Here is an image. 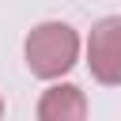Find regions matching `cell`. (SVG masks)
I'll return each instance as SVG.
<instances>
[{
    "label": "cell",
    "mask_w": 121,
    "mask_h": 121,
    "mask_svg": "<svg viewBox=\"0 0 121 121\" xmlns=\"http://www.w3.org/2000/svg\"><path fill=\"white\" fill-rule=\"evenodd\" d=\"M38 121H87V95L76 83H53L38 98Z\"/></svg>",
    "instance_id": "3"
},
{
    "label": "cell",
    "mask_w": 121,
    "mask_h": 121,
    "mask_svg": "<svg viewBox=\"0 0 121 121\" xmlns=\"http://www.w3.org/2000/svg\"><path fill=\"white\" fill-rule=\"evenodd\" d=\"M0 117H4V98H0Z\"/></svg>",
    "instance_id": "4"
},
{
    "label": "cell",
    "mask_w": 121,
    "mask_h": 121,
    "mask_svg": "<svg viewBox=\"0 0 121 121\" xmlns=\"http://www.w3.org/2000/svg\"><path fill=\"white\" fill-rule=\"evenodd\" d=\"M26 68L38 76V79H60L64 72L76 68L79 60V34L76 26L60 23V19H49V23H38L30 34H26Z\"/></svg>",
    "instance_id": "1"
},
{
    "label": "cell",
    "mask_w": 121,
    "mask_h": 121,
    "mask_svg": "<svg viewBox=\"0 0 121 121\" xmlns=\"http://www.w3.org/2000/svg\"><path fill=\"white\" fill-rule=\"evenodd\" d=\"M87 68L98 83L121 87V15H106L87 34Z\"/></svg>",
    "instance_id": "2"
}]
</instances>
